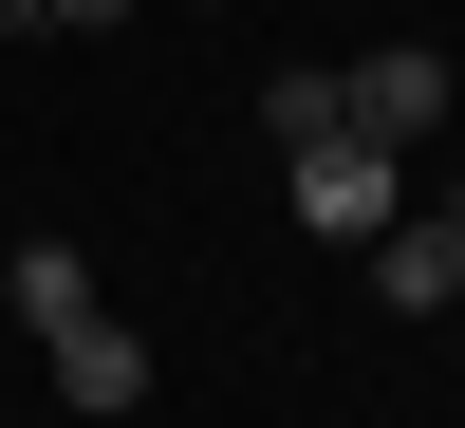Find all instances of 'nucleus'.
<instances>
[{"mask_svg":"<svg viewBox=\"0 0 465 428\" xmlns=\"http://www.w3.org/2000/svg\"><path fill=\"white\" fill-rule=\"evenodd\" d=\"M37 354H56V410H94V428H131V410H149V335L112 317V298H94L74 335H37Z\"/></svg>","mask_w":465,"mask_h":428,"instance_id":"7ed1b4c3","label":"nucleus"},{"mask_svg":"<svg viewBox=\"0 0 465 428\" xmlns=\"http://www.w3.org/2000/svg\"><path fill=\"white\" fill-rule=\"evenodd\" d=\"M56 428H94V410H56Z\"/></svg>","mask_w":465,"mask_h":428,"instance_id":"6e6552de","label":"nucleus"},{"mask_svg":"<svg viewBox=\"0 0 465 428\" xmlns=\"http://www.w3.org/2000/svg\"><path fill=\"white\" fill-rule=\"evenodd\" d=\"M372 298H391V317H465V186H429V205H391L372 224Z\"/></svg>","mask_w":465,"mask_h":428,"instance_id":"f03ea898","label":"nucleus"},{"mask_svg":"<svg viewBox=\"0 0 465 428\" xmlns=\"http://www.w3.org/2000/svg\"><path fill=\"white\" fill-rule=\"evenodd\" d=\"M0 37H37V0H0Z\"/></svg>","mask_w":465,"mask_h":428,"instance_id":"0eeeda50","label":"nucleus"},{"mask_svg":"<svg viewBox=\"0 0 465 428\" xmlns=\"http://www.w3.org/2000/svg\"><path fill=\"white\" fill-rule=\"evenodd\" d=\"M280 168H298V243H335V261L410 205V149H372V131H298Z\"/></svg>","mask_w":465,"mask_h":428,"instance_id":"f257e3e1","label":"nucleus"},{"mask_svg":"<svg viewBox=\"0 0 465 428\" xmlns=\"http://www.w3.org/2000/svg\"><path fill=\"white\" fill-rule=\"evenodd\" d=\"M335 112H354L372 149H429V131H447V56H354V75H335Z\"/></svg>","mask_w":465,"mask_h":428,"instance_id":"20e7f679","label":"nucleus"},{"mask_svg":"<svg viewBox=\"0 0 465 428\" xmlns=\"http://www.w3.org/2000/svg\"><path fill=\"white\" fill-rule=\"evenodd\" d=\"M19 317L74 335V317H94V261H74V243H19Z\"/></svg>","mask_w":465,"mask_h":428,"instance_id":"39448f33","label":"nucleus"},{"mask_svg":"<svg viewBox=\"0 0 465 428\" xmlns=\"http://www.w3.org/2000/svg\"><path fill=\"white\" fill-rule=\"evenodd\" d=\"M37 19H131V0H37Z\"/></svg>","mask_w":465,"mask_h":428,"instance_id":"423d86ee","label":"nucleus"}]
</instances>
